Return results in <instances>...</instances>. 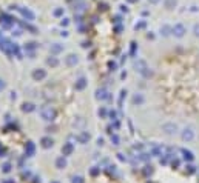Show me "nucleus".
<instances>
[{
    "instance_id": "20e7f679",
    "label": "nucleus",
    "mask_w": 199,
    "mask_h": 183,
    "mask_svg": "<svg viewBox=\"0 0 199 183\" xmlns=\"http://www.w3.org/2000/svg\"><path fill=\"white\" fill-rule=\"evenodd\" d=\"M184 32H185V28L182 25H176L175 28H173V34H175L176 37H182Z\"/></svg>"
},
{
    "instance_id": "aec40b11",
    "label": "nucleus",
    "mask_w": 199,
    "mask_h": 183,
    "mask_svg": "<svg viewBox=\"0 0 199 183\" xmlns=\"http://www.w3.org/2000/svg\"><path fill=\"white\" fill-rule=\"evenodd\" d=\"M148 2H150V3H158L159 0H148Z\"/></svg>"
},
{
    "instance_id": "2eb2a0df",
    "label": "nucleus",
    "mask_w": 199,
    "mask_h": 183,
    "mask_svg": "<svg viewBox=\"0 0 199 183\" xmlns=\"http://www.w3.org/2000/svg\"><path fill=\"white\" fill-rule=\"evenodd\" d=\"M23 111H33V105H30V103L25 105V106H23Z\"/></svg>"
},
{
    "instance_id": "423d86ee",
    "label": "nucleus",
    "mask_w": 199,
    "mask_h": 183,
    "mask_svg": "<svg viewBox=\"0 0 199 183\" xmlns=\"http://www.w3.org/2000/svg\"><path fill=\"white\" fill-rule=\"evenodd\" d=\"M62 51H63V46H62L60 43H53V45H51V53H53V54H59V53H62Z\"/></svg>"
},
{
    "instance_id": "6e6552de",
    "label": "nucleus",
    "mask_w": 199,
    "mask_h": 183,
    "mask_svg": "<svg viewBox=\"0 0 199 183\" xmlns=\"http://www.w3.org/2000/svg\"><path fill=\"white\" fill-rule=\"evenodd\" d=\"M85 85H87V80L82 77V79H79V80H77V83H76V88H77V89H84V88H85Z\"/></svg>"
},
{
    "instance_id": "412c9836",
    "label": "nucleus",
    "mask_w": 199,
    "mask_h": 183,
    "mask_svg": "<svg viewBox=\"0 0 199 183\" xmlns=\"http://www.w3.org/2000/svg\"><path fill=\"white\" fill-rule=\"evenodd\" d=\"M194 31H196V34L199 36V26H196V28H194Z\"/></svg>"
},
{
    "instance_id": "6ab92c4d",
    "label": "nucleus",
    "mask_w": 199,
    "mask_h": 183,
    "mask_svg": "<svg viewBox=\"0 0 199 183\" xmlns=\"http://www.w3.org/2000/svg\"><path fill=\"white\" fill-rule=\"evenodd\" d=\"M3 40H5V37H3V34H2V32H0V45H2V42H3Z\"/></svg>"
},
{
    "instance_id": "4468645a",
    "label": "nucleus",
    "mask_w": 199,
    "mask_h": 183,
    "mask_svg": "<svg viewBox=\"0 0 199 183\" xmlns=\"http://www.w3.org/2000/svg\"><path fill=\"white\" fill-rule=\"evenodd\" d=\"M57 166H59V168H63V166H65V158H62V157L57 158Z\"/></svg>"
},
{
    "instance_id": "1a4fd4ad",
    "label": "nucleus",
    "mask_w": 199,
    "mask_h": 183,
    "mask_svg": "<svg viewBox=\"0 0 199 183\" xmlns=\"http://www.w3.org/2000/svg\"><path fill=\"white\" fill-rule=\"evenodd\" d=\"M46 63L51 65V66H57V65H59V60H57L56 57H49V59L46 60Z\"/></svg>"
},
{
    "instance_id": "a211bd4d",
    "label": "nucleus",
    "mask_w": 199,
    "mask_h": 183,
    "mask_svg": "<svg viewBox=\"0 0 199 183\" xmlns=\"http://www.w3.org/2000/svg\"><path fill=\"white\" fill-rule=\"evenodd\" d=\"M2 89H5V82L0 79V91H2Z\"/></svg>"
},
{
    "instance_id": "9d476101",
    "label": "nucleus",
    "mask_w": 199,
    "mask_h": 183,
    "mask_svg": "<svg viewBox=\"0 0 199 183\" xmlns=\"http://www.w3.org/2000/svg\"><path fill=\"white\" fill-rule=\"evenodd\" d=\"M107 97V91L105 89H97V99H105Z\"/></svg>"
},
{
    "instance_id": "7ed1b4c3",
    "label": "nucleus",
    "mask_w": 199,
    "mask_h": 183,
    "mask_svg": "<svg viewBox=\"0 0 199 183\" xmlns=\"http://www.w3.org/2000/svg\"><path fill=\"white\" fill-rule=\"evenodd\" d=\"M77 62H79V59H77L76 54H69V56H66V59H65V63H66L68 66H76Z\"/></svg>"
},
{
    "instance_id": "39448f33",
    "label": "nucleus",
    "mask_w": 199,
    "mask_h": 183,
    "mask_svg": "<svg viewBox=\"0 0 199 183\" xmlns=\"http://www.w3.org/2000/svg\"><path fill=\"white\" fill-rule=\"evenodd\" d=\"M33 77H34L36 80H42V79L46 77V73H45V69H36V71L33 73Z\"/></svg>"
},
{
    "instance_id": "f3484780",
    "label": "nucleus",
    "mask_w": 199,
    "mask_h": 183,
    "mask_svg": "<svg viewBox=\"0 0 199 183\" xmlns=\"http://www.w3.org/2000/svg\"><path fill=\"white\" fill-rule=\"evenodd\" d=\"M60 23H62V26H66V25H68V19H62Z\"/></svg>"
},
{
    "instance_id": "0eeeda50",
    "label": "nucleus",
    "mask_w": 199,
    "mask_h": 183,
    "mask_svg": "<svg viewBox=\"0 0 199 183\" xmlns=\"http://www.w3.org/2000/svg\"><path fill=\"white\" fill-rule=\"evenodd\" d=\"M74 9L76 11H84L85 9V3L82 0H76V5H74Z\"/></svg>"
},
{
    "instance_id": "f257e3e1",
    "label": "nucleus",
    "mask_w": 199,
    "mask_h": 183,
    "mask_svg": "<svg viewBox=\"0 0 199 183\" xmlns=\"http://www.w3.org/2000/svg\"><path fill=\"white\" fill-rule=\"evenodd\" d=\"M40 116H42L43 120H53L56 117V111L51 106H43L40 109Z\"/></svg>"
},
{
    "instance_id": "ddd939ff",
    "label": "nucleus",
    "mask_w": 199,
    "mask_h": 183,
    "mask_svg": "<svg viewBox=\"0 0 199 183\" xmlns=\"http://www.w3.org/2000/svg\"><path fill=\"white\" fill-rule=\"evenodd\" d=\"M37 46V43H34V42H30V43H27V46H25V49H34Z\"/></svg>"
},
{
    "instance_id": "dca6fc26",
    "label": "nucleus",
    "mask_w": 199,
    "mask_h": 183,
    "mask_svg": "<svg viewBox=\"0 0 199 183\" xmlns=\"http://www.w3.org/2000/svg\"><path fill=\"white\" fill-rule=\"evenodd\" d=\"M71 151H73V146H71V145H66V146H65V152H71Z\"/></svg>"
},
{
    "instance_id": "f03ea898",
    "label": "nucleus",
    "mask_w": 199,
    "mask_h": 183,
    "mask_svg": "<svg viewBox=\"0 0 199 183\" xmlns=\"http://www.w3.org/2000/svg\"><path fill=\"white\" fill-rule=\"evenodd\" d=\"M14 8H16V9L22 14V17H23V19H27L28 22H33V20L36 19V14H34L31 9H28V8H22V6H14Z\"/></svg>"
},
{
    "instance_id": "9b49d317",
    "label": "nucleus",
    "mask_w": 199,
    "mask_h": 183,
    "mask_svg": "<svg viewBox=\"0 0 199 183\" xmlns=\"http://www.w3.org/2000/svg\"><path fill=\"white\" fill-rule=\"evenodd\" d=\"M42 143H43V146H45V148H49V146L53 145V140H49V139H43V140H42Z\"/></svg>"
},
{
    "instance_id": "f8f14e48",
    "label": "nucleus",
    "mask_w": 199,
    "mask_h": 183,
    "mask_svg": "<svg viewBox=\"0 0 199 183\" xmlns=\"http://www.w3.org/2000/svg\"><path fill=\"white\" fill-rule=\"evenodd\" d=\"M56 17H60V15H63V8H57V9H54V12H53Z\"/></svg>"
}]
</instances>
